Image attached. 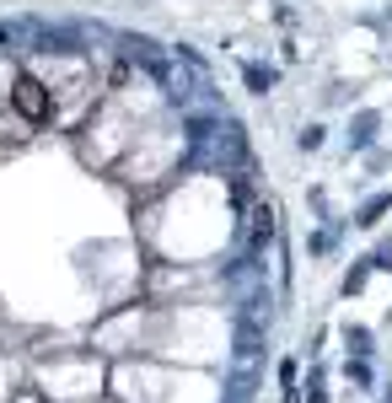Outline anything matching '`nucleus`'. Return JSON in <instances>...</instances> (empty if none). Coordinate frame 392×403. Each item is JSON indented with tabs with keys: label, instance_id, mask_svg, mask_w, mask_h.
Returning <instances> with one entry per match:
<instances>
[{
	"label": "nucleus",
	"instance_id": "nucleus-1",
	"mask_svg": "<svg viewBox=\"0 0 392 403\" xmlns=\"http://www.w3.org/2000/svg\"><path fill=\"white\" fill-rule=\"evenodd\" d=\"M151 76L162 81V92L172 102H188V92H194V70H188L183 60H172V54H156V60H151Z\"/></svg>",
	"mask_w": 392,
	"mask_h": 403
},
{
	"label": "nucleus",
	"instance_id": "nucleus-2",
	"mask_svg": "<svg viewBox=\"0 0 392 403\" xmlns=\"http://www.w3.org/2000/svg\"><path fill=\"white\" fill-rule=\"evenodd\" d=\"M274 231H280V226H274V204H253V215H248V242H242V258H264V247L269 242H274Z\"/></svg>",
	"mask_w": 392,
	"mask_h": 403
},
{
	"label": "nucleus",
	"instance_id": "nucleus-3",
	"mask_svg": "<svg viewBox=\"0 0 392 403\" xmlns=\"http://www.w3.org/2000/svg\"><path fill=\"white\" fill-rule=\"evenodd\" d=\"M11 102H17V113L22 119H49V92H43V81L38 76H17V86H11Z\"/></svg>",
	"mask_w": 392,
	"mask_h": 403
},
{
	"label": "nucleus",
	"instance_id": "nucleus-4",
	"mask_svg": "<svg viewBox=\"0 0 392 403\" xmlns=\"http://www.w3.org/2000/svg\"><path fill=\"white\" fill-rule=\"evenodd\" d=\"M242 81H248V92H258V97H264L269 86H274V70H269V65H248V70H242Z\"/></svg>",
	"mask_w": 392,
	"mask_h": 403
},
{
	"label": "nucleus",
	"instance_id": "nucleus-5",
	"mask_svg": "<svg viewBox=\"0 0 392 403\" xmlns=\"http://www.w3.org/2000/svg\"><path fill=\"white\" fill-rule=\"evenodd\" d=\"M387 210H392V194H376V199L360 210V221H355V226H376L382 215H387Z\"/></svg>",
	"mask_w": 392,
	"mask_h": 403
},
{
	"label": "nucleus",
	"instance_id": "nucleus-6",
	"mask_svg": "<svg viewBox=\"0 0 392 403\" xmlns=\"http://www.w3.org/2000/svg\"><path fill=\"white\" fill-rule=\"evenodd\" d=\"M371 129H376V113H360V119H355V145L371 140Z\"/></svg>",
	"mask_w": 392,
	"mask_h": 403
},
{
	"label": "nucleus",
	"instance_id": "nucleus-7",
	"mask_svg": "<svg viewBox=\"0 0 392 403\" xmlns=\"http://www.w3.org/2000/svg\"><path fill=\"white\" fill-rule=\"evenodd\" d=\"M344 344H350L355 355H366V344H371V334H366V328H350V334H344Z\"/></svg>",
	"mask_w": 392,
	"mask_h": 403
},
{
	"label": "nucleus",
	"instance_id": "nucleus-8",
	"mask_svg": "<svg viewBox=\"0 0 392 403\" xmlns=\"http://www.w3.org/2000/svg\"><path fill=\"white\" fill-rule=\"evenodd\" d=\"M366 269H371V258L360 263V269H350V280H344V290H350V296H355V290H360V285H366Z\"/></svg>",
	"mask_w": 392,
	"mask_h": 403
},
{
	"label": "nucleus",
	"instance_id": "nucleus-9",
	"mask_svg": "<svg viewBox=\"0 0 392 403\" xmlns=\"http://www.w3.org/2000/svg\"><path fill=\"white\" fill-rule=\"evenodd\" d=\"M317 145H323V129H317V124H312V129H301V151H317Z\"/></svg>",
	"mask_w": 392,
	"mask_h": 403
},
{
	"label": "nucleus",
	"instance_id": "nucleus-10",
	"mask_svg": "<svg viewBox=\"0 0 392 403\" xmlns=\"http://www.w3.org/2000/svg\"><path fill=\"white\" fill-rule=\"evenodd\" d=\"M371 269H392V242H382V247H376V258H371Z\"/></svg>",
	"mask_w": 392,
	"mask_h": 403
},
{
	"label": "nucleus",
	"instance_id": "nucleus-11",
	"mask_svg": "<svg viewBox=\"0 0 392 403\" xmlns=\"http://www.w3.org/2000/svg\"><path fill=\"white\" fill-rule=\"evenodd\" d=\"M307 403H328V398H323V393H317V387H312V398H307Z\"/></svg>",
	"mask_w": 392,
	"mask_h": 403
}]
</instances>
